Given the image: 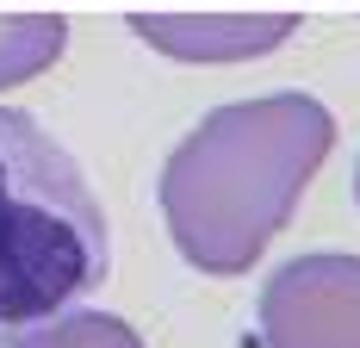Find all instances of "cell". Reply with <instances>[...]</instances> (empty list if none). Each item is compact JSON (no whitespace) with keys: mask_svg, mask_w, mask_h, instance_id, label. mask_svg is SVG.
I'll use <instances>...</instances> for the list:
<instances>
[{"mask_svg":"<svg viewBox=\"0 0 360 348\" xmlns=\"http://www.w3.org/2000/svg\"><path fill=\"white\" fill-rule=\"evenodd\" d=\"M6 348H149L124 317H112V311H56V317H44L37 330H25L19 342H6Z\"/></svg>","mask_w":360,"mask_h":348,"instance_id":"8992f818","label":"cell"},{"mask_svg":"<svg viewBox=\"0 0 360 348\" xmlns=\"http://www.w3.org/2000/svg\"><path fill=\"white\" fill-rule=\"evenodd\" d=\"M335 149V118L311 94H261L205 112L162 162V224L186 268L236 280L286 230Z\"/></svg>","mask_w":360,"mask_h":348,"instance_id":"6da1fadb","label":"cell"},{"mask_svg":"<svg viewBox=\"0 0 360 348\" xmlns=\"http://www.w3.org/2000/svg\"><path fill=\"white\" fill-rule=\"evenodd\" d=\"M354 206H360V162H354Z\"/></svg>","mask_w":360,"mask_h":348,"instance_id":"52a82bcc","label":"cell"},{"mask_svg":"<svg viewBox=\"0 0 360 348\" xmlns=\"http://www.w3.org/2000/svg\"><path fill=\"white\" fill-rule=\"evenodd\" d=\"M131 32L174 63H249L280 50L298 19L292 13H131Z\"/></svg>","mask_w":360,"mask_h":348,"instance_id":"277c9868","label":"cell"},{"mask_svg":"<svg viewBox=\"0 0 360 348\" xmlns=\"http://www.w3.org/2000/svg\"><path fill=\"white\" fill-rule=\"evenodd\" d=\"M69 50V19L56 13H0V94L25 87Z\"/></svg>","mask_w":360,"mask_h":348,"instance_id":"5b68a950","label":"cell"},{"mask_svg":"<svg viewBox=\"0 0 360 348\" xmlns=\"http://www.w3.org/2000/svg\"><path fill=\"white\" fill-rule=\"evenodd\" d=\"M106 211L32 112L0 106V348L106 280Z\"/></svg>","mask_w":360,"mask_h":348,"instance_id":"7a4b0ae2","label":"cell"},{"mask_svg":"<svg viewBox=\"0 0 360 348\" xmlns=\"http://www.w3.org/2000/svg\"><path fill=\"white\" fill-rule=\"evenodd\" d=\"M261 348H360V255H292L255 299Z\"/></svg>","mask_w":360,"mask_h":348,"instance_id":"3957f363","label":"cell"}]
</instances>
